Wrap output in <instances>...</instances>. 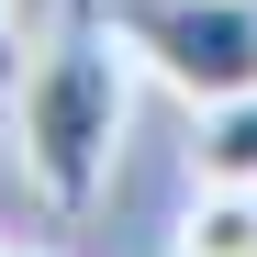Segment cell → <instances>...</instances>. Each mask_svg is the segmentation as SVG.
I'll use <instances>...</instances> for the list:
<instances>
[{
	"label": "cell",
	"mask_w": 257,
	"mask_h": 257,
	"mask_svg": "<svg viewBox=\"0 0 257 257\" xmlns=\"http://www.w3.org/2000/svg\"><path fill=\"white\" fill-rule=\"evenodd\" d=\"M135 45L112 34L101 0H56V23L34 34V56L12 78V157L56 212H90L112 157H123V112H135Z\"/></svg>",
	"instance_id": "obj_1"
},
{
	"label": "cell",
	"mask_w": 257,
	"mask_h": 257,
	"mask_svg": "<svg viewBox=\"0 0 257 257\" xmlns=\"http://www.w3.org/2000/svg\"><path fill=\"white\" fill-rule=\"evenodd\" d=\"M101 12L135 45V67L157 90H179L190 112L257 90V0H101Z\"/></svg>",
	"instance_id": "obj_2"
},
{
	"label": "cell",
	"mask_w": 257,
	"mask_h": 257,
	"mask_svg": "<svg viewBox=\"0 0 257 257\" xmlns=\"http://www.w3.org/2000/svg\"><path fill=\"white\" fill-rule=\"evenodd\" d=\"M190 179H212V190H257V90L190 112Z\"/></svg>",
	"instance_id": "obj_3"
},
{
	"label": "cell",
	"mask_w": 257,
	"mask_h": 257,
	"mask_svg": "<svg viewBox=\"0 0 257 257\" xmlns=\"http://www.w3.org/2000/svg\"><path fill=\"white\" fill-rule=\"evenodd\" d=\"M168 257H257V190L190 179V212H179V235H168Z\"/></svg>",
	"instance_id": "obj_4"
},
{
	"label": "cell",
	"mask_w": 257,
	"mask_h": 257,
	"mask_svg": "<svg viewBox=\"0 0 257 257\" xmlns=\"http://www.w3.org/2000/svg\"><path fill=\"white\" fill-rule=\"evenodd\" d=\"M0 56H12V0H0Z\"/></svg>",
	"instance_id": "obj_5"
},
{
	"label": "cell",
	"mask_w": 257,
	"mask_h": 257,
	"mask_svg": "<svg viewBox=\"0 0 257 257\" xmlns=\"http://www.w3.org/2000/svg\"><path fill=\"white\" fill-rule=\"evenodd\" d=\"M0 257H45V246H0Z\"/></svg>",
	"instance_id": "obj_6"
}]
</instances>
